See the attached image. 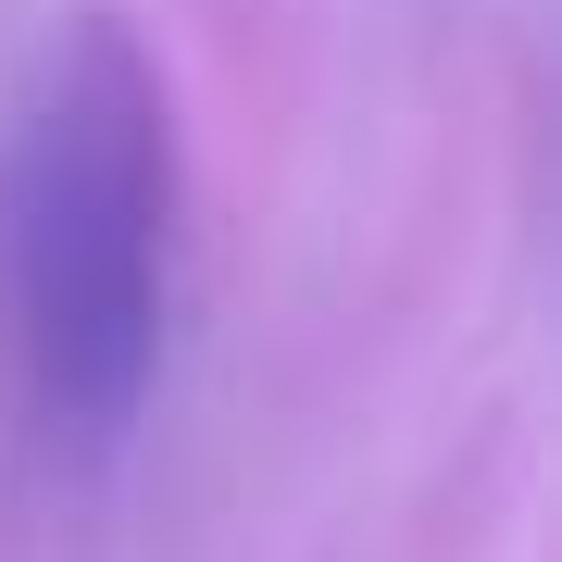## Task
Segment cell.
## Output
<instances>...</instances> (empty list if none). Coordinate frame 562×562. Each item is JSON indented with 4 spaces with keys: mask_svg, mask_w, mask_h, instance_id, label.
<instances>
[{
    "mask_svg": "<svg viewBox=\"0 0 562 562\" xmlns=\"http://www.w3.org/2000/svg\"><path fill=\"white\" fill-rule=\"evenodd\" d=\"M162 250H176V101L138 25L76 13L0 162V288H13L25 413L63 450H113L162 375Z\"/></svg>",
    "mask_w": 562,
    "mask_h": 562,
    "instance_id": "6da1fadb",
    "label": "cell"
}]
</instances>
